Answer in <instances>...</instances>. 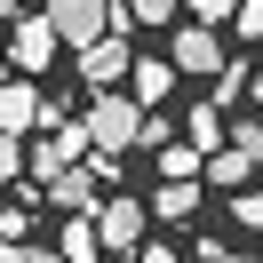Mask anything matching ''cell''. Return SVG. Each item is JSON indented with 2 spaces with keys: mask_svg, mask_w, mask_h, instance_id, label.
I'll return each mask as SVG.
<instances>
[{
  "mask_svg": "<svg viewBox=\"0 0 263 263\" xmlns=\"http://www.w3.org/2000/svg\"><path fill=\"white\" fill-rule=\"evenodd\" d=\"M136 263H183V255H176V247H144Z\"/></svg>",
  "mask_w": 263,
  "mask_h": 263,
  "instance_id": "23",
  "label": "cell"
},
{
  "mask_svg": "<svg viewBox=\"0 0 263 263\" xmlns=\"http://www.w3.org/2000/svg\"><path fill=\"white\" fill-rule=\"evenodd\" d=\"M231 8H239V0H192V24L215 32V24H231Z\"/></svg>",
  "mask_w": 263,
  "mask_h": 263,
  "instance_id": "17",
  "label": "cell"
},
{
  "mask_svg": "<svg viewBox=\"0 0 263 263\" xmlns=\"http://www.w3.org/2000/svg\"><path fill=\"white\" fill-rule=\"evenodd\" d=\"M231 32H239V40H263V0H239V8H231Z\"/></svg>",
  "mask_w": 263,
  "mask_h": 263,
  "instance_id": "18",
  "label": "cell"
},
{
  "mask_svg": "<svg viewBox=\"0 0 263 263\" xmlns=\"http://www.w3.org/2000/svg\"><path fill=\"white\" fill-rule=\"evenodd\" d=\"M96 167H64V176H56L48 183V199H56V208H72V215H88V208H96Z\"/></svg>",
  "mask_w": 263,
  "mask_h": 263,
  "instance_id": "9",
  "label": "cell"
},
{
  "mask_svg": "<svg viewBox=\"0 0 263 263\" xmlns=\"http://www.w3.org/2000/svg\"><path fill=\"white\" fill-rule=\"evenodd\" d=\"M247 80H255L247 64H223V72H215V104H239V96H247Z\"/></svg>",
  "mask_w": 263,
  "mask_h": 263,
  "instance_id": "16",
  "label": "cell"
},
{
  "mask_svg": "<svg viewBox=\"0 0 263 263\" xmlns=\"http://www.w3.org/2000/svg\"><path fill=\"white\" fill-rule=\"evenodd\" d=\"M48 16V32H56V48H96V40H112V0H48L40 8Z\"/></svg>",
  "mask_w": 263,
  "mask_h": 263,
  "instance_id": "2",
  "label": "cell"
},
{
  "mask_svg": "<svg viewBox=\"0 0 263 263\" xmlns=\"http://www.w3.org/2000/svg\"><path fill=\"white\" fill-rule=\"evenodd\" d=\"M144 208H152V215H160V223H183V215H192V208H199V183H160V192H152V199H144Z\"/></svg>",
  "mask_w": 263,
  "mask_h": 263,
  "instance_id": "11",
  "label": "cell"
},
{
  "mask_svg": "<svg viewBox=\"0 0 263 263\" xmlns=\"http://www.w3.org/2000/svg\"><path fill=\"white\" fill-rule=\"evenodd\" d=\"M176 16V0H112V32H128V24H167Z\"/></svg>",
  "mask_w": 263,
  "mask_h": 263,
  "instance_id": "12",
  "label": "cell"
},
{
  "mask_svg": "<svg viewBox=\"0 0 263 263\" xmlns=\"http://www.w3.org/2000/svg\"><path fill=\"white\" fill-rule=\"evenodd\" d=\"M144 223H152V208H144V199L112 192V199L96 208V247H104V255H144Z\"/></svg>",
  "mask_w": 263,
  "mask_h": 263,
  "instance_id": "3",
  "label": "cell"
},
{
  "mask_svg": "<svg viewBox=\"0 0 263 263\" xmlns=\"http://www.w3.org/2000/svg\"><path fill=\"white\" fill-rule=\"evenodd\" d=\"M208 263H263V255H231V247H223V255H208Z\"/></svg>",
  "mask_w": 263,
  "mask_h": 263,
  "instance_id": "24",
  "label": "cell"
},
{
  "mask_svg": "<svg viewBox=\"0 0 263 263\" xmlns=\"http://www.w3.org/2000/svg\"><path fill=\"white\" fill-rule=\"evenodd\" d=\"M40 104H48V96H40L32 80H8V88H0V136H32L40 128Z\"/></svg>",
  "mask_w": 263,
  "mask_h": 263,
  "instance_id": "7",
  "label": "cell"
},
{
  "mask_svg": "<svg viewBox=\"0 0 263 263\" xmlns=\"http://www.w3.org/2000/svg\"><path fill=\"white\" fill-rule=\"evenodd\" d=\"M8 64H16V72H48V64H56L48 16H16V24H8Z\"/></svg>",
  "mask_w": 263,
  "mask_h": 263,
  "instance_id": "5",
  "label": "cell"
},
{
  "mask_svg": "<svg viewBox=\"0 0 263 263\" xmlns=\"http://www.w3.org/2000/svg\"><path fill=\"white\" fill-rule=\"evenodd\" d=\"M24 176V136H0V183Z\"/></svg>",
  "mask_w": 263,
  "mask_h": 263,
  "instance_id": "20",
  "label": "cell"
},
{
  "mask_svg": "<svg viewBox=\"0 0 263 263\" xmlns=\"http://www.w3.org/2000/svg\"><path fill=\"white\" fill-rule=\"evenodd\" d=\"M199 176H208V183H247V176H255V160H247L239 144H223V152H215L208 167H199Z\"/></svg>",
  "mask_w": 263,
  "mask_h": 263,
  "instance_id": "15",
  "label": "cell"
},
{
  "mask_svg": "<svg viewBox=\"0 0 263 263\" xmlns=\"http://www.w3.org/2000/svg\"><path fill=\"white\" fill-rule=\"evenodd\" d=\"M231 215H239L247 231H263V192H239V199H231Z\"/></svg>",
  "mask_w": 263,
  "mask_h": 263,
  "instance_id": "21",
  "label": "cell"
},
{
  "mask_svg": "<svg viewBox=\"0 0 263 263\" xmlns=\"http://www.w3.org/2000/svg\"><path fill=\"white\" fill-rule=\"evenodd\" d=\"M247 112L263 120V72H255V80H247Z\"/></svg>",
  "mask_w": 263,
  "mask_h": 263,
  "instance_id": "22",
  "label": "cell"
},
{
  "mask_svg": "<svg viewBox=\"0 0 263 263\" xmlns=\"http://www.w3.org/2000/svg\"><path fill=\"white\" fill-rule=\"evenodd\" d=\"M128 96L144 104V112L167 104V96H176V64H167V56H136V64H128Z\"/></svg>",
  "mask_w": 263,
  "mask_h": 263,
  "instance_id": "8",
  "label": "cell"
},
{
  "mask_svg": "<svg viewBox=\"0 0 263 263\" xmlns=\"http://www.w3.org/2000/svg\"><path fill=\"white\" fill-rule=\"evenodd\" d=\"M0 88H8V64H0Z\"/></svg>",
  "mask_w": 263,
  "mask_h": 263,
  "instance_id": "25",
  "label": "cell"
},
{
  "mask_svg": "<svg viewBox=\"0 0 263 263\" xmlns=\"http://www.w3.org/2000/svg\"><path fill=\"white\" fill-rule=\"evenodd\" d=\"M56 255H64V263H96V255H104V247H96V215H72Z\"/></svg>",
  "mask_w": 263,
  "mask_h": 263,
  "instance_id": "13",
  "label": "cell"
},
{
  "mask_svg": "<svg viewBox=\"0 0 263 263\" xmlns=\"http://www.w3.org/2000/svg\"><path fill=\"white\" fill-rule=\"evenodd\" d=\"M128 64H136V56H128V40H120V32L96 40V48H80V80L96 88V96H112V88L128 80Z\"/></svg>",
  "mask_w": 263,
  "mask_h": 263,
  "instance_id": "6",
  "label": "cell"
},
{
  "mask_svg": "<svg viewBox=\"0 0 263 263\" xmlns=\"http://www.w3.org/2000/svg\"><path fill=\"white\" fill-rule=\"evenodd\" d=\"M183 144H192L199 160H215V152H223V112H215V104H192V120H183Z\"/></svg>",
  "mask_w": 263,
  "mask_h": 263,
  "instance_id": "10",
  "label": "cell"
},
{
  "mask_svg": "<svg viewBox=\"0 0 263 263\" xmlns=\"http://www.w3.org/2000/svg\"><path fill=\"white\" fill-rule=\"evenodd\" d=\"M231 144H239V152H247V160H255V167H263V120H255V112H247V120H239V128H231Z\"/></svg>",
  "mask_w": 263,
  "mask_h": 263,
  "instance_id": "19",
  "label": "cell"
},
{
  "mask_svg": "<svg viewBox=\"0 0 263 263\" xmlns=\"http://www.w3.org/2000/svg\"><path fill=\"white\" fill-rule=\"evenodd\" d=\"M199 167H208V160H199L183 136H176V144H160V176H167V183H199Z\"/></svg>",
  "mask_w": 263,
  "mask_h": 263,
  "instance_id": "14",
  "label": "cell"
},
{
  "mask_svg": "<svg viewBox=\"0 0 263 263\" xmlns=\"http://www.w3.org/2000/svg\"><path fill=\"white\" fill-rule=\"evenodd\" d=\"M144 104H136L128 96V88H112V96H96V104H88V120H80V128H88V144H96V160H120V152H128V144H144Z\"/></svg>",
  "mask_w": 263,
  "mask_h": 263,
  "instance_id": "1",
  "label": "cell"
},
{
  "mask_svg": "<svg viewBox=\"0 0 263 263\" xmlns=\"http://www.w3.org/2000/svg\"><path fill=\"white\" fill-rule=\"evenodd\" d=\"M167 64H176V80H183V72H192V80H215L231 56H223V40H215V32L183 24V32H176V56H167Z\"/></svg>",
  "mask_w": 263,
  "mask_h": 263,
  "instance_id": "4",
  "label": "cell"
}]
</instances>
